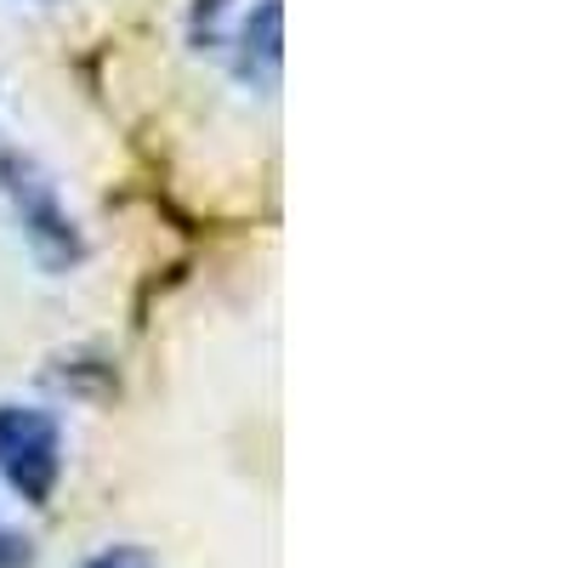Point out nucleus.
Returning a JSON list of instances; mask_svg holds the SVG:
<instances>
[{
  "mask_svg": "<svg viewBox=\"0 0 568 568\" xmlns=\"http://www.w3.org/2000/svg\"><path fill=\"white\" fill-rule=\"evenodd\" d=\"M0 205H7V216H12V227H18L29 262H34L45 278H69V273L85 267L91 240H85L80 216L69 211L58 176L45 171L34 154L12 149L7 136H0Z\"/></svg>",
  "mask_w": 568,
  "mask_h": 568,
  "instance_id": "1",
  "label": "nucleus"
},
{
  "mask_svg": "<svg viewBox=\"0 0 568 568\" xmlns=\"http://www.w3.org/2000/svg\"><path fill=\"white\" fill-rule=\"evenodd\" d=\"M69 471V426L58 409L0 398V484H7L23 506L45 511L63 489Z\"/></svg>",
  "mask_w": 568,
  "mask_h": 568,
  "instance_id": "2",
  "label": "nucleus"
},
{
  "mask_svg": "<svg viewBox=\"0 0 568 568\" xmlns=\"http://www.w3.org/2000/svg\"><path fill=\"white\" fill-rule=\"evenodd\" d=\"M216 58L227 63V74L273 98L278 74H284V7L278 0H251V7L233 18V29L222 34Z\"/></svg>",
  "mask_w": 568,
  "mask_h": 568,
  "instance_id": "3",
  "label": "nucleus"
},
{
  "mask_svg": "<svg viewBox=\"0 0 568 568\" xmlns=\"http://www.w3.org/2000/svg\"><path fill=\"white\" fill-rule=\"evenodd\" d=\"M251 7V0H194V7H187V45H194V52L205 58H216V45H222V34L233 29V18H240Z\"/></svg>",
  "mask_w": 568,
  "mask_h": 568,
  "instance_id": "4",
  "label": "nucleus"
},
{
  "mask_svg": "<svg viewBox=\"0 0 568 568\" xmlns=\"http://www.w3.org/2000/svg\"><path fill=\"white\" fill-rule=\"evenodd\" d=\"M80 568H160L149 546L136 540H114V546H98L91 557H80Z\"/></svg>",
  "mask_w": 568,
  "mask_h": 568,
  "instance_id": "5",
  "label": "nucleus"
},
{
  "mask_svg": "<svg viewBox=\"0 0 568 568\" xmlns=\"http://www.w3.org/2000/svg\"><path fill=\"white\" fill-rule=\"evenodd\" d=\"M0 568H34V540L12 524H0Z\"/></svg>",
  "mask_w": 568,
  "mask_h": 568,
  "instance_id": "6",
  "label": "nucleus"
},
{
  "mask_svg": "<svg viewBox=\"0 0 568 568\" xmlns=\"http://www.w3.org/2000/svg\"><path fill=\"white\" fill-rule=\"evenodd\" d=\"M40 7H58V0H40Z\"/></svg>",
  "mask_w": 568,
  "mask_h": 568,
  "instance_id": "7",
  "label": "nucleus"
}]
</instances>
